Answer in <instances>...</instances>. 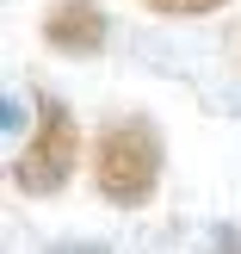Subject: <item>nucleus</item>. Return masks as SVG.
Returning a JSON list of instances; mask_svg holds the SVG:
<instances>
[{"mask_svg": "<svg viewBox=\"0 0 241 254\" xmlns=\"http://www.w3.org/2000/svg\"><path fill=\"white\" fill-rule=\"evenodd\" d=\"M49 254H111V248H105V242H56Z\"/></svg>", "mask_w": 241, "mask_h": 254, "instance_id": "6", "label": "nucleus"}, {"mask_svg": "<svg viewBox=\"0 0 241 254\" xmlns=\"http://www.w3.org/2000/svg\"><path fill=\"white\" fill-rule=\"evenodd\" d=\"M74 161H81V124H74V112L62 106V99H44L37 106V130L25 136L19 161H12V180L25 186V192L49 198L68 186Z\"/></svg>", "mask_w": 241, "mask_h": 254, "instance_id": "2", "label": "nucleus"}, {"mask_svg": "<svg viewBox=\"0 0 241 254\" xmlns=\"http://www.w3.org/2000/svg\"><path fill=\"white\" fill-rule=\"evenodd\" d=\"M93 186L105 205H148L161 186V130L148 118H111L93 143Z\"/></svg>", "mask_w": 241, "mask_h": 254, "instance_id": "1", "label": "nucleus"}, {"mask_svg": "<svg viewBox=\"0 0 241 254\" xmlns=\"http://www.w3.org/2000/svg\"><path fill=\"white\" fill-rule=\"evenodd\" d=\"M105 37H111V19L99 0H56L44 12V44L62 56H99Z\"/></svg>", "mask_w": 241, "mask_h": 254, "instance_id": "3", "label": "nucleus"}, {"mask_svg": "<svg viewBox=\"0 0 241 254\" xmlns=\"http://www.w3.org/2000/svg\"><path fill=\"white\" fill-rule=\"evenodd\" d=\"M155 12H180V19H198V12H217L223 0H148Z\"/></svg>", "mask_w": 241, "mask_h": 254, "instance_id": "4", "label": "nucleus"}, {"mask_svg": "<svg viewBox=\"0 0 241 254\" xmlns=\"http://www.w3.org/2000/svg\"><path fill=\"white\" fill-rule=\"evenodd\" d=\"M210 254H241V223H217L210 230Z\"/></svg>", "mask_w": 241, "mask_h": 254, "instance_id": "5", "label": "nucleus"}]
</instances>
